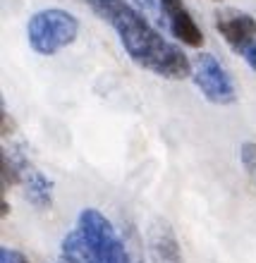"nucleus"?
<instances>
[{"label": "nucleus", "mask_w": 256, "mask_h": 263, "mask_svg": "<svg viewBox=\"0 0 256 263\" xmlns=\"http://www.w3.org/2000/svg\"><path fill=\"white\" fill-rule=\"evenodd\" d=\"M84 3L96 17L111 24L134 65L173 82L192 77V60L185 55V50L168 41L156 29V24H151L127 0H84Z\"/></svg>", "instance_id": "1"}, {"label": "nucleus", "mask_w": 256, "mask_h": 263, "mask_svg": "<svg viewBox=\"0 0 256 263\" xmlns=\"http://www.w3.org/2000/svg\"><path fill=\"white\" fill-rule=\"evenodd\" d=\"M77 232L89 247L96 263H141L137 261L125 237L118 235L115 225L98 208H84L77 215Z\"/></svg>", "instance_id": "2"}, {"label": "nucleus", "mask_w": 256, "mask_h": 263, "mask_svg": "<svg viewBox=\"0 0 256 263\" xmlns=\"http://www.w3.org/2000/svg\"><path fill=\"white\" fill-rule=\"evenodd\" d=\"M79 36V20L63 7H43L27 22L29 46L39 55H56Z\"/></svg>", "instance_id": "3"}, {"label": "nucleus", "mask_w": 256, "mask_h": 263, "mask_svg": "<svg viewBox=\"0 0 256 263\" xmlns=\"http://www.w3.org/2000/svg\"><path fill=\"white\" fill-rule=\"evenodd\" d=\"M192 79L208 103L230 105L237 101L235 79L213 53H196L192 60Z\"/></svg>", "instance_id": "4"}, {"label": "nucleus", "mask_w": 256, "mask_h": 263, "mask_svg": "<svg viewBox=\"0 0 256 263\" xmlns=\"http://www.w3.org/2000/svg\"><path fill=\"white\" fill-rule=\"evenodd\" d=\"M218 34L225 39L232 53L242 58L256 72V20L237 7H223L213 17Z\"/></svg>", "instance_id": "5"}, {"label": "nucleus", "mask_w": 256, "mask_h": 263, "mask_svg": "<svg viewBox=\"0 0 256 263\" xmlns=\"http://www.w3.org/2000/svg\"><path fill=\"white\" fill-rule=\"evenodd\" d=\"M163 14H166V27L170 29V34L189 48H201L206 36L201 31V27L196 24V20L192 17V12L187 10V5L182 0H160Z\"/></svg>", "instance_id": "6"}, {"label": "nucleus", "mask_w": 256, "mask_h": 263, "mask_svg": "<svg viewBox=\"0 0 256 263\" xmlns=\"http://www.w3.org/2000/svg\"><path fill=\"white\" fill-rule=\"evenodd\" d=\"M149 258L151 263H185L180 239L166 218H153L149 228Z\"/></svg>", "instance_id": "7"}, {"label": "nucleus", "mask_w": 256, "mask_h": 263, "mask_svg": "<svg viewBox=\"0 0 256 263\" xmlns=\"http://www.w3.org/2000/svg\"><path fill=\"white\" fill-rule=\"evenodd\" d=\"M31 170L24 158V153L20 148H12V146L3 144V151H0V180H3V196L10 187L14 184H22L27 173Z\"/></svg>", "instance_id": "8"}, {"label": "nucleus", "mask_w": 256, "mask_h": 263, "mask_svg": "<svg viewBox=\"0 0 256 263\" xmlns=\"http://www.w3.org/2000/svg\"><path fill=\"white\" fill-rule=\"evenodd\" d=\"M24 194L27 201L39 211H50L53 208V180L48 175L39 173V170H29L24 177Z\"/></svg>", "instance_id": "9"}, {"label": "nucleus", "mask_w": 256, "mask_h": 263, "mask_svg": "<svg viewBox=\"0 0 256 263\" xmlns=\"http://www.w3.org/2000/svg\"><path fill=\"white\" fill-rule=\"evenodd\" d=\"M60 263H96L79 232H69L60 242Z\"/></svg>", "instance_id": "10"}, {"label": "nucleus", "mask_w": 256, "mask_h": 263, "mask_svg": "<svg viewBox=\"0 0 256 263\" xmlns=\"http://www.w3.org/2000/svg\"><path fill=\"white\" fill-rule=\"evenodd\" d=\"M132 5L137 7L139 12L144 14L146 20L156 24V27H166V14H163V7H160V0H132Z\"/></svg>", "instance_id": "11"}, {"label": "nucleus", "mask_w": 256, "mask_h": 263, "mask_svg": "<svg viewBox=\"0 0 256 263\" xmlns=\"http://www.w3.org/2000/svg\"><path fill=\"white\" fill-rule=\"evenodd\" d=\"M240 160H242L244 173L249 175L251 180H256V141H244L240 146Z\"/></svg>", "instance_id": "12"}, {"label": "nucleus", "mask_w": 256, "mask_h": 263, "mask_svg": "<svg viewBox=\"0 0 256 263\" xmlns=\"http://www.w3.org/2000/svg\"><path fill=\"white\" fill-rule=\"evenodd\" d=\"M0 134H3V141H5L10 134L14 132V122H12V118H10V112H7V108H5V101H3V105H0Z\"/></svg>", "instance_id": "13"}, {"label": "nucleus", "mask_w": 256, "mask_h": 263, "mask_svg": "<svg viewBox=\"0 0 256 263\" xmlns=\"http://www.w3.org/2000/svg\"><path fill=\"white\" fill-rule=\"evenodd\" d=\"M0 263H31L24 254H20V251L10 249V247H3L0 249Z\"/></svg>", "instance_id": "14"}, {"label": "nucleus", "mask_w": 256, "mask_h": 263, "mask_svg": "<svg viewBox=\"0 0 256 263\" xmlns=\"http://www.w3.org/2000/svg\"><path fill=\"white\" fill-rule=\"evenodd\" d=\"M7 213H10V203L3 199V203H0V215H3V218H7Z\"/></svg>", "instance_id": "15"}]
</instances>
